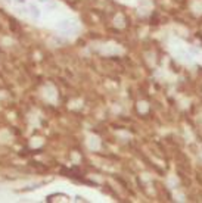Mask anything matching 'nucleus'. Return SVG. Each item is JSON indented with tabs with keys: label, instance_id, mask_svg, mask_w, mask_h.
Segmentation results:
<instances>
[{
	"label": "nucleus",
	"instance_id": "nucleus-1",
	"mask_svg": "<svg viewBox=\"0 0 202 203\" xmlns=\"http://www.w3.org/2000/svg\"><path fill=\"white\" fill-rule=\"evenodd\" d=\"M30 10H31V15L34 16V18H40V15H41V10L37 7V6H30Z\"/></svg>",
	"mask_w": 202,
	"mask_h": 203
},
{
	"label": "nucleus",
	"instance_id": "nucleus-2",
	"mask_svg": "<svg viewBox=\"0 0 202 203\" xmlns=\"http://www.w3.org/2000/svg\"><path fill=\"white\" fill-rule=\"evenodd\" d=\"M68 25H70V21H62V22L58 24V27H61V28H65V27H68Z\"/></svg>",
	"mask_w": 202,
	"mask_h": 203
},
{
	"label": "nucleus",
	"instance_id": "nucleus-3",
	"mask_svg": "<svg viewBox=\"0 0 202 203\" xmlns=\"http://www.w3.org/2000/svg\"><path fill=\"white\" fill-rule=\"evenodd\" d=\"M15 3H18V4H25L27 0H15Z\"/></svg>",
	"mask_w": 202,
	"mask_h": 203
},
{
	"label": "nucleus",
	"instance_id": "nucleus-4",
	"mask_svg": "<svg viewBox=\"0 0 202 203\" xmlns=\"http://www.w3.org/2000/svg\"><path fill=\"white\" fill-rule=\"evenodd\" d=\"M41 3H47V1H49V0H40Z\"/></svg>",
	"mask_w": 202,
	"mask_h": 203
}]
</instances>
